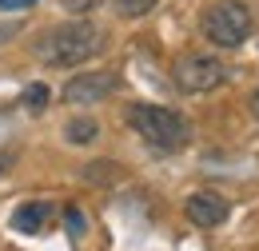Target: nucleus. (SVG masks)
<instances>
[{
  "label": "nucleus",
  "instance_id": "5",
  "mask_svg": "<svg viewBox=\"0 0 259 251\" xmlns=\"http://www.w3.org/2000/svg\"><path fill=\"white\" fill-rule=\"evenodd\" d=\"M116 92V76L112 72H84V76H72L64 84V100L72 108H88V104H100L104 96Z\"/></svg>",
  "mask_w": 259,
  "mask_h": 251
},
{
  "label": "nucleus",
  "instance_id": "4",
  "mask_svg": "<svg viewBox=\"0 0 259 251\" xmlns=\"http://www.w3.org/2000/svg\"><path fill=\"white\" fill-rule=\"evenodd\" d=\"M227 76V68L215 56H207V52H188V56H180V60L171 64V80H176V88L188 96H199V92H211V88H220Z\"/></svg>",
  "mask_w": 259,
  "mask_h": 251
},
{
  "label": "nucleus",
  "instance_id": "14",
  "mask_svg": "<svg viewBox=\"0 0 259 251\" xmlns=\"http://www.w3.org/2000/svg\"><path fill=\"white\" fill-rule=\"evenodd\" d=\"M16 36H20V20H0V48L8 40H16Z\"/></svg>",
  "mask_w": 259,
  "mask_h": 251
},
{
  "label": "nucleus",
  "instance_id": "8",
  "mask_svg": "<svg viewBox=\"0 0 259 251\" xmlns=\"http://www.w3.org/2000/svg\"><path fill=\"white\" fill-rule=\"evenodd\" d=\"M96 136H100V124H96V120H88V116H76V120H68V128H64V140H68V144H76V148L92 144Z\"/></svg>",
  "mask_w": 259,
  "mask_h": 251
},
{
  "label": "nucleus",
  "instance_id": "10",
  "mask_svg": "<svg viewBox=\"0 0 259 251\" xmlns=\"http://www.w3.org/2000/svg\"><path fill=\"white\" fill-rule=\"evenodd\" d=\"M156 4H160V0H116L120 16H128V20H136V16H148Z\"/></svg>",
  "mask_w": 259,
  "mask_h": 251
},
{
  "label": "nucleus",
  "instance_id": "17",
  "mask_svg": "<svg viewBox=\"0 0 259 251\" xmlns=\"http://www.w3.org/2000/svg\"><path fill=\"white\" fill-rule=\"evenodd\" d=\"M251 116H255V120H259V88H255V92H251Z\"/></svg>",
  "mask_w": 259,
  "mask_h": 251
},
{
  "label": "nucleus",
  "instance_id": "11",
  "mask_svg": "<svg viewBox=\"0 0 259 251\" xmlns=\"http://www.w3.org/2000/svg\"><path fill=\"white\" fill-rule=\"evenodd\" d=\"M24 108H28V112H44V108H48V88H44V84H28V88H24Z\"/></svg>",
  "mask_w": 259,
  "mask_h": 251
},
{
  "label": "nucleus",
  "instance_id": "3",
  "mask_svg": "<svg viewBox=\"0 0 259 251\" xmlns=\"http://www.w3.org/2000/svg\"><path fill=\"white\" fill-rule=\"evenodd\" d=\"M255 28V16L243 0H220L203 12V36L220 48H239Z\"/></svg>",
  "mask_w": 259,
  "mask_h": 251
},
{
  "label": "nucleus",
  "instance_id": "16",
  "mask_svg": "<svg viewBox=\"0 0 259 251\" xmlns=\"http://www.w3.org/2000/svg\"><path fill=\"white\" fill-rule=\"evenodd\" d=\"M12 163H16V152H0V176H4Z\"/></svg>",
  "mask_w": 259,
  "mask_h": 251
},
{
  "label": "nucleus",
  "instance_id": "7",
  "mask_svg": "<svg viewBox=\"0 0 259 251\" xmlns=\"http://www.w3.org/2000/svg\"><path fill=\"white\" fill-rule=\"evenodd\" d=\"M56 220V207L48 203V199H32V203H20L16 212H12V227L20 231V235H40L48 223Z\"/></svg>",
  "mask_w": 259,
  "mask_h": 251
},
{
  "label": "nucleus",
  "instance_id": "15",
  "mask_svg": "<svg viewBox=\"0 0 259 251\" xmlns=\"http://www.w3.org/2000/svg\"><path fill=\"white\" fill-rule=\"evenodd\" d=\"M36 0H0V12H28Z\"/></svg>",
  "mask_w": 259,
  "mask_h": 251
},
{
  "label": "nucleus",
  "instance_id": "1",
  "mask_svg": "<svg viewBox=\"0 0 259 251\" xmlns=\"http://www.w3.org/2000/svg\"><path fill=\"white\" fill-rule=\"evenodd\" d=\"M108 48V32L92 24V20H68L56 28L40 32V40L32 44L36 60L48 64V68H76V64H88L92 56H100Z\"/></svg>",
  "mask_w": 259,
  "mask_h": 251
},
{
  "label": "nucleus",
  "instance_id": "9",
  "mask_svg": "<svg viewBox=\"0 0 259 251\" xmlns=\"http://www.w3.org/2000/svg\"><path fill=\"white\" fill-rule=\"evenodd\" d=\"M116 176H120L116 163H88V168H84V180H88V184H112Z\"/></svg>",
  "mask_w": 259,
  "mask_h": 251
},
{
  "label": "nucleus",
  "instance_id": "6",
  "mask_svg": "<svg viewBox=\"0 0 259 251\" xmlns=\"http://www.w3.org/2000/svg\"><path fill=\"white\" fill-rule=\"evenodd\" d=\"M184 212H188V220L195 227H220L227 220V199L215 195V191H195V195H188Z\"/></svg>",
  "mask_w": 259,
  "mask_h": 251
},
{
  "label": "nucleus",
  "instance_id": "12",
  "mask_svg": "<svg viewBox=\"0 0 259 251\" xmlns=\"http://www.w3.org/2000/svg\"><path fill=\"white\" fill-rule=\"evenodd\" d=\"M64 223H68V235H72V239H80V235H84V227H88V220H84V212H80V207H68V212H64Z\"/></svg>",
  "mask_w": 259,
  "mask_h": 251
},
{
  "label": "nucleus",
  "instance_id": "13",
  "mask_svg": "<svg viewBox=\"0 0 259 251\" xmlns=\"http://www.w3.org/2000/svg\"><path fill=\"white\" fill-rule=\"evenodd\" d=\"M60 4H64V12H92L104 0H60Z\"/></svg>",
  "mask_w": 259,
  "mask_h": 251
},
{
  "label": "nucleus",
  "instance_id": "2",
  "mask_svg": "<svg viewBox=\"0 0 259 251\" xmlns=\"http://www.w3.org/2000/svg\"><path fill=\"white\" fill-rule=\"evenodd\" d=\"M128 124L136 128V136H140L148 148H156V152H180V148H188V140H192L188 120H184L180 112H171V108H160V104H132Z\"/></svg>",
  "mask_w": 259,
  "mask_h": 251
}]
</instances>
